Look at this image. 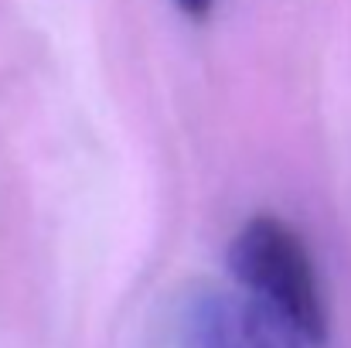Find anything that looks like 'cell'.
Listing matches in <instances>:
<instances>
[{"label": "cell", "mask_w": 351, "mask_h": 348, "mask_svg": "<svg viewBox=\"0 0 351 348\" xmlns=\"http://www.w3.org/2000/svg\"><path fill=\"white\" fill-rule=\"evenodd\" d=\"M304 335L249 294H202L188 314L191 348H300Z\"/></svg>", "instance_id": "7a4b0ae2"}, {"label": "cell", "mask_w": 351, "mask_h": 348, "mask_svg": "<svg viewBox=\"0 0 351 348\" xmlns=\"http://www.w3.org/2000/svg\"><path fill=\"white\" fill-rule=\"evenodd\" d=\"M229 266L249 297L287 318L307 342H324V290L317 280V266L293 226L276 216L249 219L229 246Z\"/></svg>", "instance_id": "6da1fadb"}, {"label": "cell", "mask_w": 351, "mask_h": 348, "mask_svg": "<svg viewBox=\"0 0 351 348\" xmlns=\"http://www.w3.org/2000/svg\"><path fill=\"white\" fill-rule=\"evenodd\" d=\"M178 7L188 14V17H205L212 10V0H178Z\"/></svg>", "instance_id": "3957f363"}]
</instances>
